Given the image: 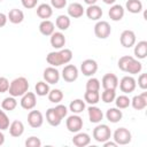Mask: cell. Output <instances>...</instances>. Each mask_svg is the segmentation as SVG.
<instances>
[{
    "mask_svg": "<svg viewBox=\"0 0 147 147\" xmlns=\"http://www.w3.org/2000/svg\"><path fill=\"white\" fill-rule=\"evenodd\" d=\"M72 51L69 48H61L59 51L49 52L46 56V61L52 67H60L62 64H68L72 60Z\"/></svg>",
    "mask_w": 147,
    "mask_h": 147,
    "instance_id": "6da1fadb",
    "label": "cell"
},
{
    "mask_svg": "<svg viewBox=\"0 0 147 147\" xmlns=\"http://www.w3.org/2000/svg\"><path fill=\"white\" fill-rule=\"evenodd\" d=\"M29 91V82L25 77H17L13 79L9 84V95L11 96H22Z\"/></svg>",
    "mask_w": 147,
    "mask_h": 147,
    "instance_id": "7a4b0ae2",
    "label": "cell"
},
{
    "mask_svg": "<svg viewBox=\"0 0 147 147\" xmlns=\"http://www.w3.org/2000/svg\"><path fill=\"white\" fill-rule=\"evenodd\" d=\"M111 137V130L107 124H99L93 129V139L98 142H105Z\"/></svg>",
    "mask_w": 147,
    "mask_h": 147,
    "instance_id": "3957f363",
    "label": "cell"
},
{
    "mask_svg": "<svg viewBox=\"0 0 147 147\" xmlns=\"http://www.w3.org/2000/svg\"><path fill=\"white\" fill-rule=\"evenodd\" d=\"M113 138H114V141L117 145H127L132 140V134L127 129L118 127V129L115 130V132L113 134Z\"/></svg>",
    "mask_w": 147,
    "mask_h": 147,
    "instance_id": "277c9868",
    "label": "cell"
},
{
    "mask_svg": "<svg viewBox=\"0 0 147 147\" xmlns=\"http://www.w3.org/2000/svg\"><path fill=\"white\" fill-rule=\"evenodd\" d=\"M83 118L78 114H72L71 116H68L65 121V125L69 132L71 133H77L83 129Z\"/></svg>",
    "mask_w": 147,
    "mask_h": 147,
    "instance_id": "5b68a950",
    "label": "cell"
},
{
    "mask_svg": "<svg viewBox=\"0 0 147 147\" xmlns=\"http://www.w3.org/2000/svg\"><path fill=\"white\" fill-rule=\"evenodd\" d=\"M94 33L99 39H106L111 33V26L107 21H98L94 25Z\"/></svg>",
    "mask_w": 147,
    "mask_h": 147,
    "instance_id": "8992f818",
    "label": "cell"
},
{
    "mask_svg": "<svg viewBox=\"0 0 147 147\" xmlns=\"http://www.w3.org/2000/svg\"><path fill=\"white\" fill-rule=\"evenodd\" d=\"M80 71L83 72L84 76L92 77L96 71H98V63L93 59H86L82 62L80 64Z\"/></svg>",
    "mask_w": 147,
    "mask_h": 147,
    "instance_id": "52a82bcc",
    "label": "cell"
},
{
    "mask_svg": "<svg viewBox=\"0 0 147 147\" xmlns=\"http://www.w3.org/2000/svg\"><path fill=\"white\" fill-rule=\"evenodd\" d=\"M119 90L124 94L132 93L137 87V82L132 76H124L119 82Z\"/></svg>",
    "mask_w": 147,
    "mask_h": 147,
    "instance_id": "ba28073f",
    "label": "cell"
},
{
    "mask_svg": "<svg viewBox=\"0 0 147 147\" xmlns=\"http://www.w3.org/2000/svg\"><path fill=\"white\" fill-rule=\"evenodd\" d=\"M21 107L25 110H31L36 107L37 105V96H36V93L33 92H26L25 94H23L21 96Z\"/></svg>",
    "mask_w": 147,
    "mask_h": 147,
    "instance_id": "9c48e42d",
    "label": "cell"
},
{
    "mask_svg": "<svg viewBox=\"0 0 147 147\" xmlns=\"http://www.w3.org/2000/svg\"><path fill=\"white\" fill-rule=\"evenodd\" d=\"M136 40H137L136 33L132 30H124L119 36V42L125 48H130V47L134 46Z\"/></svg>",
    "mask_w": 147,
    "mask_h": 147,
    "instance_id": "30bf717a",
    "label": "cell"
},
{
    "mask_svg": "<svg viewBox=\"0 0 147 147\" xmlns=\"http://www.w3.org/2000/svg\"><path fill=\"white\" fill-rule=\"evenodd\" d=\"M62 78L68 83H74L78 78V68L75 64H67L62 70Z\"/></svg>",
    "mask_w": 147,
    "mask_h": 147,
    "instance_id": "8fae6325",
    "label": "cell"
},
{
    "mask_svg": "<svg viewBox=\"0 0 147 147\" xmlns=\"http://www.w3.org/2000/svg\"><path fill=\"white\" fill-rule=\"evenodd\" d=\"M28 123L31 127L38 129L44 123V116L39 110H33L31 109L30 113L28 114Z\"/></svg>",
    "mask_w": 147,
    "mask_h": 147,
    "instance_id": "7c38bea8",
    "label": "cell"
},
{
    "mask_svg": "<svg viewBox=\"0 0 147 147\" xmlns=\"http://www.w3.org/2000/svg\"><path fill=\"white\" fill-rule=\"evenodd\" d=\"M42 77H44V80L48 84H56L59 83L60 80V72L59 70L55 68V67H48L44 70V74H42Z\"/></svg>",
    "mask_w": 147,
    "mask_h": 147,
    "instance_id": "4fadbf2b",
    "label": "cell"
},
{
    "mask_svg": "<svg viewBox=\"0 0 147 147\" xmlns=\"http://www.w3.org/2000/svg\"><path fill=\"white\" fill-rule=\"evenodd\" d=\"M101 85L103 90H116L118 86V78L115 74H111V72L106 74L102 77Z\"/></svg>",
    "mask_w": 147,
    "mask_h": 147,
    "instance_id": "5bb4252c",
    "label": "cell"
},
{
    "mask_svg": "<svg viewBox=\"0 0 147 147\" xmlns=\"http://www.w3.org/2000/svg\"><path fill=\"white\" fill-rule=\"evenodd\" d=\"M133 109L136 110H142L147 107V92H142L141 94L134 95L130 103Z\"/></svg>",
    "mask_w": 147,
    "mask_h": 147,
    "instance_id": "9a60e30c",
    "label": "cell"
},
{
    "mask_svg": "<svg viewBox=\"0 0 147 147\" xmlns=\"http://www.w3.org/2000/svg\"><path fill=\"white\" fill-rule=\"evenodd\" d=\"M49 37H51L49 41H51V45H52L53 48L61 49V48L64 47V45H65V37H64V34L61 31H57V32L54 31Z\"/></svg>",
    "mask_w": 147,
    "mask_h": 147,
    "instance_id": "2e32d148",
    "label": "cell"
},
{
    "mask_svg": "<svg viewBox=\"0 0 147 147\" xmlns=\"http://www.w3.org/2000/svg\"><path fill=\"white\" fill-rule=\"evenodd\" d=\"M87 113H88V118H90V122L91 123H94V124H98L102 121L103 118V113L102 110L96 107L95 105H91L87 109Z\"/></svg>",
    "mask_w": 147,
    "mask_h": 147,
    "instance_id": "e0dca14e",
    "label": "cell"
},
{
    "mask_svg": "<svg viewBox=\"0 0 147 147\" xmlns=\"http://www.w3.org/2000/svg\"><path fill=\"white\" fill-rule=\"evenodd\" d=\"M68 16L69 17H72V18H79L84 15L85 13V9L84 7L79 3V2H72L68 6Z\"/></svg>",
    "mask_w": 147,
    "mask_h": 147,
    "instance_id": "ac0fdd59",
    "label": "cell"
},
{
    "mask_svg": "<svg viewBox=\"0 0 147 147\" xmlns=\"http://www.w3.org/2000/svg\"><path fill=\"white\" fill-rule=\"evenodd\" d=\"M85 14L87 16V18L92 20V21H99L101 17H102V9L100 6L98 5H90L86 10H85Z\"/></svg>",
    "mask_w": 147,
    "mask_h": 147,
    "instance_id": "d6986e66",
    "label": "cell"
},
{
    "mask_svg": "<svg viewBox=\"0 0 147 147\" xmlns=\"http://www.w3.org/2000/svg\"><path fill=\"white\" fill-rule=\"evenodd\" d=\"M90 142H91V137L85 132H77L72 138V144L77 147H85L90 145Z\"/></svg>",
    "mask_w": 147,
    "mask_h": 147,
    "instance_id": "ffe728a7",
    "label": "cell"
},
{
    "mask_svg": "<svg viewBox=\"0 0 147 147\" xmlns=\"http://www.w3.org/2000/svg\"><path fill=\"white\" fill-rule=\"evenodd\" d=\"M124 8H123V6H121V5H113L111 7H110V9H109V11H108V15H109V17H110V20L111 21H114V22H118V21H121L123 17H124Z\"/></svg>",
    "mask_w": 147,
    "mask_h": 147,
    "instance_id": "44dd1931",
    "label": "cell"
},
{
    "mask_svg": "<svg viewBox=\"0 0 147 147\" xmlns=\"http://www.w3.org/2000/svg\"><path fill=\"white\" fill-rule=\"evenodd\" d=\"M9 134L14 138H18L24 133V124L21 121H13L9 124Z\"/></svg>",
    "mask_w": 147,
    "mask_h": 147,
    "instance_id": "7402d4cb",
    "label": "cell"
},
{
    "mask_svg": "<svg viewBox=\"0 0 147 147\" xmlns=\"http://www.w3.org/2000/svg\"><path fill=\"white\" fill-rule=\"evenodd\" d=\"M37 15L41 20H48L53 15V7L48 3H40L37 7Z\"/></svg>",
    "mask_w": 147,
    "mask_h": 147,
    "instance_id": "603a6c76",
    "label": "cell"
},
{
    "mask_svg": "<svg viewBox=\"0 0 147 147\" xmlns=\"http://www.w3.org/2000/svg\"><path fill=\"white\" fill-rule=\"evenodd\" d=\"M7 17H8V21L10 23H13V24H20L24 20V13L21 9H18V8H13V9L9 10Z\"/></svg>",
    "mask_w": 147,
    "mask_h": 147,
    "instance_id": "cb8c5ba5",
    "label": "cell"
},
{
    "mask_svg": "<svg viewBox=\"0 0 147 147\" xmlns=\"http://www.w3.org/2000/svg\"><path fill=\"white\" fill-rule=\"evenodd\" d=\"M134 56L137 57V60H142L147 56V41L146 40H141L138 41V44H134Z\"/></svg>",
    "mask_w": 147,
    "mask_h": 147,
    "instance_id": "d4e9b609",
    "label": "cell"
},
{
    "mask_svg": "<svg viewBox=\"0 0 147 147\" xmlns=\"http://www.w3.org/2000/svg\"><path fill=\"white\" fill-rule=\"evenodd\" d=\"M39 31H40V33L42 36L48 37L55 31V25L49 20H42L40 22V24H39Z\"/></svg>",
    "mask_w": 147,
    "mask_h": 147,
    "instance_id": "484cf974",
    "label": "cell"
},
{
    "mask_svg": "<svg viewBox=\"0 0 147 147\" xmlns=\"http://www.w3.org/2000/svg\"><path fill=\"white\" fill-rule=\"evenodd\" d=\"M123 117V113L119 108L115 107V108H109L106 111V118L110 122V123H117L122 119Z\"/></svg>",
    "mask_w": 147,
    "mask_h": 147,
    "instance_id": "4316f807",
    "label": "cell"
},
{
    "mask_svg": "<svg viewBox=\"0 0 147 147\" xmlns=\"http://www.w3.org/2000/svg\"><path fill=\"white\" fill-rule=\"evenodd\" d=\"M46 121L52 126H59L61 124V122H62V118L56 114L54 108H49L46 111Z\"/></svg>",
    "mask_w": 147,
    "mask_h": 147,
    "instance_id": "83f0119b",
    "label": "cell"
},
{
    "mask_svg": "<svg viewBox=\"0 0 147 147\" xmlns=\"http://www.w3.org/2000/svg\"><path fill=\"white\" fill-rule=\"evenodd\" d=\"M70 24H71V21H70V17L68 15H59L56 21H55V25L60 31L68 30Z\"/></svg>",
    "mask_w": 147,
    "mask_h": 147,
    "instance_id": "f1b7e54d",
    "label": "cell"
},
{
    "mask_svg": "<svg viewBox=\"0 0 147 147\" xmlns=\"http://www.w3.org/2000/svg\"><path fill=\"white\" fill-rule=\"evenodd\" d=\"M125 8L131 14H138L142 10V2L140 0H127L125 3Z\"/></svg>",
    "mask_w": 147,
    "mask_h": 147,
    "instance_id": "f546056e",
    "label": "cell"
},
{
    "mask_svg": "<svg viewBox=\"0 0 147 147\" xmlns=\"http://www.w3.org/2000/svg\"><path fill=\"white\" fill-rule=\"evenodd\" d=\"M141 69H142L141 62H140L139 60H137V59L133 57V59L129 62L125 72H127V74H130V75H137V74H139V72L141 71Z\"/></svg>",
    "mask_w": 147,
    "mask_h": 147,
    "instance_id": "4dcf8cb0",
    "label": "cell"
},
{
    "mask_svg": "<svg viewBox=\"0 0 147 147\" xmlns=\"http://www.w3.org/2000/svg\"><path fill=\"white\" fill-rule=\"evenodd\" d=\"M69 110L72 114H80L85 110V101L82 99H75L69 105Z\"/></svg>",
    "mask_w": 147,
    "mask_h": 147,
    "instance_id": "1f68e13d",
    "label": "cell"
},
{
    "mask_svg": "<svg viewBox=\"0 0 147 147\" xmlns=\"http://www.w3.org/2000/svg\"><path fill=\"white\" fill-rule=\"evenodd\" d=\"M100 100L99 91H86L84 94V101L88 105H96Z\"/></svg>",
    "mask_w": 147,
    "mask_h": 147,
    "instance_id": "d6a6232c",
    "label": "cell"
},
{
    "mask_svg": "<svg viewBox=\"0 0 147 147\" xmlns=\"http://www.w3.org/2000/svg\"><path fill=\"white\" fill-rule=\"evenodd\" d=\"M17 107V101L15 99V96H7L2 101H1V108L3 110H7V111H11L14 110L15 108Z\"/></svg>",
    "mask_w": 147,
    "mask_h": 147,
    "instance_id": "836d02e7",
    "label": "cell"
},
{
    "mask_svg": "<svg viewBox=\"0 0 147 147\" xmlns=\"http://www.w3.org/2000/svg\"><path fill=\"white\" fill-rule=\"evenodd\" d=\"M47 96L52 103H60L63 99V92L59 88H53V90H49Z\"/></svg>",
    "mask_w": 147,
    "mask_h": 147,
    "instance_id": "e575fe53",
    "label": "cell"
},
{
    "mask_svg": "<svg viewBox=\"0 0 147 147\" xmlns=\"http://www.w3.org/2000/svg\"><path fill=\"white\" fill-rule=\"evenodd\" d=\"M34 91H36V94L39 95V96H45L48 94L49 92V85L48 83H46L45 80H40L34 86Z\"/></svg>",
    "mask_w": 147,
    "mask_h": 147,
    "instance_id": "d590c367",
    "label": "cell"
},
{
    "mask_svg": "<svg viewBox=\"0 0 147 147\" xmlns=\"http://www.w3.org/2000/svg\"><path fill=\"white\" fill-rule=\"evenodd\" d=\"M114 101H115L116 107L119 108V109H125V108H127V107L130 106V103H131V99H130L127 95H125V94H122V95L116 96Z\"/></svg>",
    "mask_w": 147,
    "mask_h": 147,
    "instance_id": "8d00e7d4",
    "label": "cell"
},
{
    "mask_svg": "<svg viewBox=\"0 0 147 147\" xmlns=\"http://www.w3.org/2000/svg\"><path fill=\"white\" fill-rule=\"evenodd\" d=\"M115 98H116V90H103V92L101 93V100L105 103L114 102Z\"/></svg>",
    "mask_w": 147,
    "mask_h": 147,
    "instance_id": "74e56055",
    "label": "cell"
},
{
    "mask_svg": "<svg viewBox=\"0 0 147 147\" xmlns=\"http://www.w3.org/2000/svg\"><path fill=\"white\" fill-rule=\"evenodd\" d=\"M100 86H101V84H100V80L98 78L91 77L86 82V91H99Z\"/></svg>",
    "mask_w": 147,
    "mask_h": 147,
    "instance_id": "f35d334b",
    "label": "cell"
},
{
    "mask_svg": "<svg viewBox=\"0 0 147 147\" xmlns=\"http://www.w3.org/2000/svg\"><path fill=\"white\" fill-rule=\"evenodd\" d=\"M9 118L7 116V114L5 113V110H1L0 109V130L3 131V130H7L9 127Z\"/></svg>",
    "mask_w": 147,
    "mask_h": 147,
    "instance_id": "ab89813d",
    "label": "cell"
},
{
    "mask_svg": "<svg viewBox=\"0 0 147 147\" xmlns=\"http://www.w3.org/2000/svg\"><path fill=\"white\" fill-rule=\"evenodd\" d=\"M132 59H133V56H131V55H124V56L119 57V60H118V62H117L118 68H119L122 71H124V72H125L126 67H127L129 62H130Z\"/></svg>",
    "mask_w": 147,
    "mask_h": 147,
    "instance_id": "60d3db41",
    "label": "cell"
},
{
    "mask_svg": "<svg viewBox=\"0 0 147 147\" xmlns=\"http://www.w3.org/2000/svg\"><path fill=\"white\" fill-rule=\"evenodd\" d=\"M25 146L26 147H40L41 146V140L38 138V137H29L26 140H25Z\"/></svg>",
    "mask_w": 147,
    "mask_h": 147,
    "instance_id": "b9f144b4",
    "label": "cell"
},
{
    "mask_svg": "<svg viewBox=\"0 0 147 147\" xmlns=\"http://www.w3.org/2000/svg\"><path fill=\"white\" fill-rule=\"evenodd\" d=\"M54 109H55L56 114H57L62 119L68 115V108H67L64 105H60V103H57V105L54 107Z\"/></svg>",
    "mask_w": 147,
    "mask_h": 147,
    "instance_id": "7bdbcfd3",
    "label": "cell"
},
{
    "mask_svg": "<svg viewBox=\"0 0 147 147\" xmlns=\"http://www.w3.org/2000/svg\"><path fill=\"white\" fill-rule=\"evenodd\" d=\"M9 80L6 77H0V93H6L9 90Z\"/></svg>",
    "mask_w": 147,
    "mask_h": 147,
    "instance_id": "ee69618b",
    "label": "cell"
},
{
    "mask_svg": "<svg viewBox=\"0 0 147 147\" xmlns=\"http://www.w3.org/2000/svg\"><path fill=\"white\" fill-rule=\"evenodd\" d=\"M138 86L141 90H146L147 88V74H141L138 77Z\"/></svg>",
    "mask_w": 147,
    "mask_h": 147,
    "instance_id": "f6af8a7d",
    "label": "cell"
},
{
    "mask_svg": "<svg viewBox=\"0 0 147 147\" xmlns=\"http://www.w3.org/2000/svg\"><path fill=\"white\" fill-rule=\"evenodd\" d=\"M51 6L56 9H62L67 6V0H51Z\"/></svg>",
    "mask_w": 147,
    "mask_h": 147,
    "instance_id": "bcb514c9",
    "label": "cell"
},
{
    "mask_svg": "<svg viewBox=\"0 0 147 147\" xmlns=\"http://www.w3.org/2000/svg\"><path fill=\"white\" fill-rule=\"evenodd\" d=\"M21 2H22V6H23L24 8H26V9H32V8H34V7L37 6L38 0H21Z\"/></svg>",
    "mask_w": 147,
    "mask_h": 147,
    "instance_id": "7dc6e473",
    "label": "cell"
},
{
    "mask_svg": "<svg viewBox=\"0 0 147 147\" xmlns=\"http://www.w3.org/2000/svg\"><path fill=\"white\" fill-rule=\"evenodd\" d=\"M7 21H8L7 15L3 13H0V28H3L7 24Z\"/></svg>",
    "mask_w": 147,
    "mask_h": 147,
    "instance_id": "c3c4849f",
    "label": "cell"
},
{
    "mask_svg": "<svg viewBox=\"0 0 147 147\" xmlns=\"http://www.w3.org/2000/svg\"><path fill=\"white\" fill-rule=\"evenodd\" d=\"M102 144H103L105 147H116V146H118L115 141H109V140H107V141H105V142H102Z\"/></svg>",
    "mask_w": 147,
    "mask_h": 147,
    "instance_id": "681fc988",
    "label": "cell"
},
{
    "mask_svg": "<svg viewBox=\"0 0 147 147\" xmlns=\"http://www.w3.org/2000/svg\"><path fill=\"white\" fill-rule=\"evenodd\" d=\"M3 144H5V134L0 130V146H2Z\"/></svg>",
    "mask_w": 147,
    "mask_h": 147,
    "instance_id": "f907efd6",
    "label": "cell"
},
{
    "mask_svg": "<svg viewBox=\"0 0 147 147\" xmlns=\"http://www.w3.org/2000/svg\"><path fill=\"white\" fill-rule=\"evenodd\" d=\"M96 1H98V0H84V2H85L87 6H90V5H95Z\"/></svg>",
    "mask_w": 147,
    "mask_h": 147,
    "instance_id": "816d5d0a",
    "label": "cell"
},
{
    "mask_svg": "<svg viewBox=\"0 0 147 147\" xmlns=\"http://www.w3.org/2000/svg\"><path fill=\"white\" fill-rule=\"evenodd\" d=\"M102 1H103L106 5H114L116 0H102Z\"/></svg>",
    "mask_w": 147,
    "mask_h": 147,
    "instance_id": "f5cc1de1",
    "label": "cell"
},
{
    "mask_svg": "<svg viewBox=\"0 0 147 147\" xmlns=\"http://www.w3.org/2000/svg\"><path fill=\"white\" fill-rule=\"evenodd\" d=\"M1 1H2V0H0V2H1Z\"/></svg>",
    "mask_w": 147,
    "mask_h": 147,
    "instance_id": "db71d44e",
    "label": "cell"
}]
</instances>
